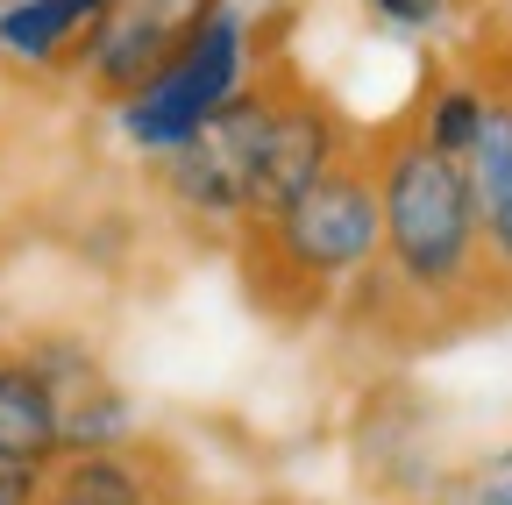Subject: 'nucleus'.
<instances>
[{"mask_svg":"<svg viewBox=\"0 0 512 505\" xmlns=\"http://www.w3.org/2000/svg\"><path fill=\"white\" fill-rule=\"evenodd\" d=\"M384 242H392V264L413 285H448L470 264V235H477V200H470V171L456 157H441L427 143L399 150L384 171Z\"/></svg>","mask_w":512,"mask_h":505,"instance_id":"1","label":"nucleus"},{"mask_svg":"<svg viewBox=\"0 0 512 505\" xmlns=\"http://www.w3.org/2000/svg\"><path fill=\"white\" fill-rule=\"evenodd\" d=\"M228 100H242V22L228 8H214V22L192 36V50L150 93L128 100L121 121H128V136L150 143V150H185Z\"/></svg>","mask_w":512,"mask_h":505,"instance_id":"2","label":"nucleus"},{"mask_svg":"<svg viewBox=\"0 0 512 505\" xmlns=\"http://www.w3.org/2000/svg\"><path fill=\"white\" fill-rule=\"evenodd\" d=\"M214 22V0H114V8L93 22V79L107 93H150L178 57L192 50V36H200Z\"/></svg>","mask_w":512,"mask_h":505,"instance_id":"3","label":"nucleus"},{"mask_svg":"<svg viewBox=\"0 0 512 505\" xmlns=\"http://www.w3.org/2000/svg\"><path fill=\"white\" fill-rule=\"evenodd\" d=\"M384 235V214H377V193L363 178L349 171H328L320 185H306V193L278 214V242H285V257L320 271V278H335V271H356L370 249Z\"/></svg>","mask_w":512,"mask_h":505,"instance_id":"4","label":"nucleus"},{"mask_svg":"<svg viewBox=\"0 0 512 505\" xmlns=\"http://www.w3.org/2000/svg\"><path fill=\"white\" fill-rule=\"evenodd\" d=\"M264 129H271V107L264 100H228L200 136L185 150H171V178L192 207H214V214H235L249 207V178H256V150H264Z\"/></svg>","mask_w":512,"mask_h":505,"instance_id":"5","label":"nucleus"},{"mask_svg":"<svg viewBox=\"0 0 512 505\" xmlns=\"http://www.w3.org/2000/svg\"><path fill=\"white\" fill-rule=\"evenodd\" d=\"M328 114L320 107H271L264 150H256V178H249V214H285L306 185L328 178Z\"/></svg>","mask_w":512,"mask_h":505,"instance_id":"6","label":"nucleus"},{"mask_svg":"<svg viewBox=\"0 0 512 505\" xmlns=\"http://www.w3.org/2000/svg\"><path fill=\"white\" fill-rule=\"evenodd\" d=\"M64 449V413H57V385L36 363H0V456L43 470Z\"/></svg>","mask_w":512,"mask_h":505,"instance_id":"7","label":"nucleus"},{"mask_svg":"<svg viewBox=\"0 0 512 505\" xmlns=\"http://www.w3.org/2000/svg\"><path fill=\"white\" fill-rule=\"evenodd\" d=\"M470 200L491 249L512 264V107H484V129L470 150Z\"/></svg>","mask_w":512,"mask_h":505,"instance_id":"8","label":"nucleus"},{"mask_svg":"<svg viewBox=\"0 0 512 505\" xmlns=\"http://www.w3.org/2000/svg\"><path fill=\"white\" fill-rule=\"evenodd\" d=\"M107 8L114 0H15V8H0V43L15 57H50L79 29H93Z\"/></svg>","mask_w":512,"mask_h":505,"instance_id":"9","label":"nucleus"},{"mask_svg":"<svg viewBox=\"0 0 512 505\" xmlns=\"http://www.w3.org/2000/svg\"><path fill=\"white\" fill-rule=\"evenodd\" d=\"M57 505H143V477L128 470L121 456H79L57 484Z\"/></svg>","mask_w":512,"mask_h":505,"instance_id":"10","label":"nucleus"},{"mask_svg":"<svg viewBox=\"0 0 512 505\" xmlns=\"http://www.w3.org/2000/svg\"><path fill=\"white\" fill-rule=\"evenodd\" d=\"M477 129H484V100L456 86V93H441L434 114H427V150H441V157H470V150H477Z\"/></svg>","mask_w":512,"mask_h":505,"instance_id":"11","label":"nucleus"},{"mask_svg":"<svg viewBox=\"0 0 512 505\" xmlns=\"http://www.w3.org/2000/svg\"><path fill=\"white\" fill-rule=\"evenodd\" d=\"M36 470L29 463H8V456H0V505H36Z\"/></svg>","mask_w":512,"mask_h":505,"instance_id":"12","label":"nucleus"},{"mask_svg":"<svg viewBox=\"0 0 512 505\" xmlns=\"http://www.w3.org/2000/svg\"><path fill=\"white\" fill-rule=\"evenodd\" d=\"M370 8H384V22H406V29H420V22H434V8H441V0H370Z\"/></svg>","mask_w":512,"mask_h":505,"instance_id":"13","label":"nucleus"},{"mask_svg":"<svg viewBox=\"0 0 512 505\" xmlns=\"http://www.w3.org/2000/svg\"><path fill=\"white\" fill-rule=\"evenodd\" d=\"M491 505H512V491H491Z\"/></svg>","mask_w":512,"mask_h":505,"instance_id":"14","label":"nucleus"},{"mask_svg":"<svg viewBox=\"0 0 512 505\" xmlns=\"http://www.w3.org/2000/svg\"><path fill=\"white\" fill-rule=\"evenodd\" d=\"M8 8H15V0H8Z\"/></svg>","mask_w":512,"mask_h":505,"instance_id":"15","label":"nucleus"},{"mask_svg":"<svg viewBox=\"0 0 512 505\" xmlns=\"http://www.w3.org/2000/svg\"><path fill=\"white\" fill-rule=\"evenodd\" d=\"M50 505H57V498H50Z\"/></svg>","mask_w":512,"mask_h":505,"instance_id":"16","label":"nucleus"}]
</instances>
